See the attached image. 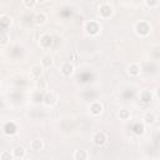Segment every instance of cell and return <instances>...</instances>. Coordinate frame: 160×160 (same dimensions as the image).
Returning <instances> with one entry per match:
<instances>
[{
	"label": "cell",
	"mask_w": 160,
	"mask_h": 160,
	"mask_svg": "<svg viewBox=\"0 0 160 160\" xmlns=\"http://www.w3.org/2000/svg\"><path fill=\"white\" fill-rule=\"evenodd\" d=\"M134 30H135V34H136L138 36L145 38V36H148V35L151 32V26H150V24L146 22V21H138V22L135 24Z\"/></svg>",
	"instance_id": "obj_1"
},
{
	"label": "cell",
	"mask_w": 160,
	"mask_h": 160,
	"mask_svg": "<svg viewBox=\"0 0 160 160\" xmlns=\"http://www.w3.org/2000/svg\"><path fill=\"white\" fill-rule=\"evenodd\" d=\"M84 29H85V32H86L88 35H90V36H96V35L100 32L101 26L99 25V22H98V21L90 20V21H88V22L85 24Z\"/></svg>",
	"instance_id": "obj_2"
},
{
	"label": "cell",
	"mask_w": 160,
	"mask_h": 160,
	"mask_svg": "<svg viewBox=\"0 0 160 160\" xmlns=\"http://www.w3.org/2000/svg\"><path fill=\"white\" fill-rule=\"evenodd\" d=\"M91 141L95 146H104L108 142V135L104 131H96L91 136Z\"/></svg>",
	"instance_id": "obj_3"
},
{
	"label": "cell",
	"mask_w": 160,
	"mask_h": 160,
	"mask_svg": "<svg viewBox=\"0 0 160 160\" xmlns=\"http://www.w3.org/2000/svg\"><path fill=\"white\" fill-rule=\"evenodd\" d=\"M56 101H58V96H56V94L54 91L50 90V91H45L42 94V102H44V105L52 106V105L56 104Z\"/></svg>",
	"instance_id": "obj_4"
},
{
	"label": "cell",
	"mask_w": 160,
	"mask_h": 160,
	"mask_svg": "<svg viewBox=\"0 0 160 160\" xmlns=\"http://www.w3.org/2000/svg\"><path fill=\"white\" fill-rule=\"evenodd\" d=\"M59 70H60V74H61L62 76H66V78H68V76H71V75L74 74L75 68H74V65H72L70 61H64V62H61Z\"/></svg>",
	"instance_id": "obj_5"
},
{
	"label": "cell",
	"mask_w": 160,
	"mask_h": 160,
	"mask_svg": "<svg viewBox=\"0 0 160 160\" xmlns=\"http://www.w3.org/2000/svg\"><path fill=\"white\" fill-rule=\"evenodd\" d=\"M114 14V10H112V6L109 5V4H102L100 5L99 8V15L101 19H109L111 18Z\"/></svg>",
	"instance_id": "obj_6"
},
{
	"label": "cell",
	"mask_w": 160,
	"mask_h": 160,
	"mask_svg": "<svg viewBox=\"0 0 160 160\" xmlns=\"http://www.w3.org/2000/svg\"><path fill=\"white\" fill-rule=\"evenodd\" d=\"M52 41L54 40H52V36L50 34H42L39 39V45H40V48L46 50V49H50L52 46Z\"/></svg>",
	"instance_id": "obj_7"
},
{
	"label": "cell",
	"mask_w": 160,
	"mask_h": 160,
	"mask_svg": "<svg viewBox=\"0 0 160 160\" xmlns=\"http://www.w3.org/2000/svg\"><path fill=\"white\" fill-rule=\"evenodd\" d=\"M102 110H104V106H102V104H101L100 101L94 100V101L89 105V111H90V114H91L92 116H99V115H101Z\"/></svg>",
	"instance_id": "obj_8"
},
{
	"label": "cell",
	"mask_w": 160,
	"mask_h": 160,
	"mask_svg": "<svg viewBox=\"0 0 160 160\" xmlns=\"http://www.w3.org/2000/svg\"><path fill=\"white\" fill-rule=\"evenodd\" d=\"M2 131H4V134L8 135V136L15 135V134L18 132V125H16V122H14V121H8V122H5L4 126H2Z\"/></svg>",
	"instance_id": "obj_9"
},
{
	"label": "cell",
	"mask_w": 160,
	"mask_h": 160,
	"mask_svg": "<svg viewBox=\"0 0 160 160\" xmlns=\"http://www.w3.org/2000/svg\"><path fill=\"white\" fill-rule=\"evenodd\" d=\"M140 72H141V66H140L139 62L132 61V62H130L128 65V74L130 76H139Z\"/></svg>",
	"instance_id": "obj_10"
},
{
	"label": "cell",
	"mask_w": 160,
	"mask_h": 160,
	"mask_svg": "<svg viewBox=\"0 0 160 160\" xmlns=\"http://www.w3.org/2000/svg\"><path fill=\"white\" fill-rule=\"evenodd\" d=\"M42 72H44V68H42L41 64H35V65H32L30 68V76L32 79H35V80L39 79L42 75Z\"/></svg>",
	"instance_id": "obj_11"
},
{
	"label": "cell",
	"mask_w": 160,
	"mask_h": 160,
	"mask_svg": "<svg viewBox=\"0 0 160 160\" xmlns=\"http://www.w3.org/2000/svg\"><path fill=\"white\" fill-rule=\"evenodd\" d=\"M156 114L152 112V111H146L144 115H142V122L145 125H152L156 122Z\"/></svg>",
	"instance_id": "obj_12"
},
{
	"label": "cell",
	"mask_w": 160,
	"mask_h": 160,
	"mask_svg": "<svg viewBox=\"0 0 160 160\" xmlns=\"http://www.w3.org/2000/svg\"><path fill=\"white\" fill-rule=\"evenodd\" d=\"M32 21H34V24H35V25L41 26V25H44V24L48 21V16H46V14H45V12H42V11L36 12V14L34 15V18H32Z\"/></svg>",
	"instance_id": "obj_13"
},
{
	"label": "cell",
	"mask_w": 160,
	"mask_h": 160,
	"mask_svg": "<svg viewBox=\"0 0 160 160\" xmlns=\"http://www.w3.org/2000/svg\"><path fill=\"white\" fill-rule=\"evenodd\" d=\"M139 99H140L141 102L148 104V102H150L152 100V92L150 90H148V89H144V90H141L139 92Z\"/></svg>",
	"instance_id": "obj_14"
},
{
	"label": "cell",
	"mask_w": 160,
	"mask_h": 160,
	"mask_svg": "<svg viewBox=\"0 0 160 160\" xmlns=\"http://www.w3.org/2000/svg\"><path fill=\"white\" fill-rule=\"evenodd\" d=\"M14 159H25L26 158V150L22 146H15L11 151Z\"/></svg>",
	"instance_id": "obj_15"
},
{
	"label": "cell",
	"mask_w": 160,
	"mask_h": 160,
	"mask_svg": "<svg viewBox=\"0 0 160 160\" xmlns=\"http://www.w3.org/2000/svg\"><path fill=\"white\" fill-rule=\"evenodd\" d=\"M30 149L32 151H40L44 149V141L41 139H32L30 141Z\"/></svg>",
	"instance_id": "obj_16"
},
{
	"label": "cell",
	"mask_w": 160,
	"mask_h": 160,
	"mask_svg": "<svg viewBox=\"0 0 160 160\" xmlns=\"http://www.w3.org/2000/svg\"><path fill=\"white\" fill-rule=\"evenodd\" d=\"M89 156L90 155L86 150H75V152L72 155V158L75 160H86V159H89Z\"/></svg>",
	"instance_id": "obj_17"
},
{
	"label": "cell",
	"mask_w": 160,
	"mask_h": 160,
	"mask_svg": "<svg viewBox=\"0 0 160 160\" xmlns=\"http://www.w3.org/2000/svg\"><path fill=\"white\" fill-rule=\"evenodd\" d=\"M132 132L135 135H142L145 132V124L144 122H135L132 125Z\"/></svg>",
	"instance_id": "obj_18"
},
{
	"label": "cell",
	"mask_w": 160,
	"mask_h": 160,
	"mask_svg": "<svg viewBox=\"0 0 160 160\" xmlns=\"http://www.w3.org/2000/svg\"><path fill=\"white\" fill-rule=\"evenodd\" d=\"M35 89L44 92V91L48 89V81L44 80V79H40V78L36 79V81H35Z\"/></svg>",
	"instance_id": "obj_19"
},
{
	"label": "cell",
	"mask_w": 160,
	"mask_h": 160,
	"mask_svg": "<svg viewBox=\"0 0 160 160\" xmlns=\"http://www.w3.org/2000/svg\"><path fill=\"white\" fill-rule=\"evenodd\" d=\"M118 116H119L120 120L128 121V120H130V118H131V112H130V110H128V109H120L119 112H118Z\"/></svg>",
	"instance_id": "obj_20"
},
{
	"label": "cell",
	"mask_w": 160,
	"mask_h": 160,
	"mask_svg": "<svg viewBox=\"0 0 160 160\" xmlns=\"http://www.w3.org/2000/svg\"><path fill=\"white\" fill-rule=\"evenodd\" d=\"M52 62H54V59L49 54H46V55H44L41 58V65H42V68H50L52 65Z\"/></svg>",
	"instance_id": "obj_21"
},
{
	"label": "cell",
	"mask_w": 160,
	"mask_h": 160,
	"mask_svg": "<svg viewBox=\"0 0 160 160\" xmlns=\"http://www.w3.org/2000/svg\"><path fill=\"white\" fill-rule=\"evenodd\" d=\"M11 25V19L6 15L0 16V29H8Z\"/></svg>",
	"instance_id": "obj_22"
},
{
	"label": "cell",
	"mask_w": 160,
	"mask_h": 160,
	"mask_svg": "<svg viewBox=\"0 0 160 160\" xmlns=\"http://www.w3.org/2000/svg\"><path fill=\"white\" fill-rule=\"evenodd\" d=\"M9 40H10V38H9L8 34H5V32H0V45H1V46L8 45V44H9Z\"/></svg>",
	"instance_id": "obj_23"
},
{
	"label": "cell",
	"mask_w": 160,
	"mask_h": 160,
	"mask_svg": "<svg viewBox=\"0 0 160 160\" xmlns=\"http://www.w3.org/2000/svg\"><path fill=\"white\" fill-rule=\"evenodd\" d=\"M0 159H1V160H11V159H14V158H12L11 151L4 150L2 152H0Z\"/></svg>",
	"instance_id": "obj_24"
},
{
	"label": "cell",
	"mask_w": 160,
	"mask_h": 160,
	"mask_svg": "<svg viewBox=\"0 0 160 160\" xmlns=\"http://www.w3.org/2000/svg\"><path fill=\"white\" fill-rule=\"evenodd\" d=\"M32 99H34V101L38 104V102H42V91H39V90H36L35 92H34V95H32Z\"/></svg>",
	"instance_id": "obj_25"
},
{
	"label": "cell",
	"mask_w": 160,
	"mask_h": 160,
	"mask_svg": "<svg viewBox=\"0 0 160 160\" xmlns=\"http://www.w3.org/2000/svg\"><path fill=\"white\" fill-rule=\"evenodd\" d=\"M22 2L28 9H32L38 4V0H22Z\"/></svg>",
	"instance_id": "obj_26"
},
{
	"label": "cell",
	"mask_w": 160,
	"mask_h": 160,
	"mask_svg": "<svg viewBox=\"0 0 160 160\" xmlns=\"http://www.w3.org/2000/svg\"><path fill=\"white\" fill-rule=\"evenodd\" d=\"M145 5L150 9H154L159 5V0H145Z\"/></svg>",
	"instance_id": "obj_27"
}]
</instances>
